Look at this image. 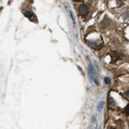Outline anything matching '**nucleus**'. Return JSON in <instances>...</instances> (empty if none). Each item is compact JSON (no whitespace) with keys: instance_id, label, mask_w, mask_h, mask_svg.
I'll return each instance as SVG.
<instances>
[{"instance_id":"1","label":"nucleus","mask_w":129,"mask_h":129,"mask_svg":"<svg viewBox=\"0 0 129 129\" xmlns=\"http://www.w3.org/2000/svg\"><path fill=\"white\" fill-rule=\"evenodd\" d=\"M88 13H89V9H88L87 5L82 4V5L79 7V14H80L81 16H83V17H86V16L88 15Z\"/></svg>"},{"instance_id":"3","label":"nucleus","mask_w":129,"mask_h":129,"mask_svg":"<svg viewBox=\"0 0 129 129\" xmlns=\"http://www.w3.org/2000/svg\"><path fill=\"white\" fill-rule=\"evenodd\" d=\"M124 111H125V114L129 116V104H128V105L125 107V110H124Z\"/></svg>"},{"instance_id":"5","label":"nucleus","mask_w":129,"mask_h":129,"mask_svg":"<svg viewBox=\"0 0 129 129\" xmlns=\"http://www.w3.org/2000/svg\"><path fill=\"white\" fill-rule=\"evenodd\" d=\"M105 83H106V84H110V83H111L110 79H107V78H106V79H105Z\"/></svg>"},{"instance_id":"4","label":"nucleus","mask_w":129,"mask_h":129,"mask_svg":"<svg viewBox=\"0 0 129 129\" xmlns=\"http://www.w3.org/2000/svg\"><path fill=\"white\" fill-rule=\"evenodd\" d=\"M123 18H124L125 20H129V12H128V13H126V14L123 16Z\"/></svg>"},{"instance_id":"2","label":"nucleus","mask_w":129,"mask_h":129,"mask_svg":"<svg viewBox=\"0 0 129 129\" xmlns=\"http://www.w3.org/2000/svg\"><path fill=\"white\" fill-rule=\"evenodd\" d=\"M23 14H24L25 17L29 18L31 21H34L35 23H37V19H36V17L33 15V13H32V12H30V10H24Z\"/></svg>"},{"instance_id":"7","label":"nucleus","mask_w":129,"mask_h":129,"mask_svg":"<svg viewBox=\"0 0 129 129\" xmlns=\"http://www.w3.org/2000/svg\"><path fill=\"white\" fill-rule=\"evenodd\" d=\"M73 1H77V2H80V1H82V0H73Z\"/></svg>"},{"instance_id":"6","label":"nucleus","mask_w":129,"mask_h":129,"mask_svg":"<svg viewBox=\"0 0 129 129\" xmlns=\"http://www.w3.org/2000/svg\"><path fill=\"white\" fill-rule=\"evenodd\" d=\"M125 95L127 96V97H129V90H128V91H127V92L125 93Z\"/></svg>"}]
</instances>
